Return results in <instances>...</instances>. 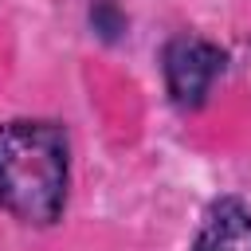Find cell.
<instances>
[{"label": "cell", "instance_id": "6da1fadb", "mask_svg": "<svg viewBox=\"0 0 251 251\" xmlns=\"http://www.w3.org/2000/svg\"><path fill=\"white\" fill-rule=\"evenodd\" d=\"M71 137L47 118L0 122V208L27 227H55L67 212Z\"/></svg>", "mask_w": 251, "mask_h": 251}, {"label": "cell", "instance_id": "7a4b0ae2", "mask_svg": "<svg viewBox=\"0 0 251 251\" xmlns=\"http://www.w3.org/2000/svg\"><path fill=\"white\" fill-rule=\"evenodd\" d=\"M224 71H227V51L204 35L180 31L161 47V75L169 102L176 110H200Z\"/></svg>", "mask_w": 251, "mask_h": 251}, {"label": "cell", "instance_id": "3957f363", "mask_svg": "<svg viewBox=\"0 0 251 251\" xmlns=\"http://www.w3.org/2000/svg\"><path fill=\"white\" fill-rule=\"evenodd\" d=\"M192 251H251V208L239 196H216L200 216Z\"/></svg>", "mask_w": 251, "mask_h": 251}]
</instances>
